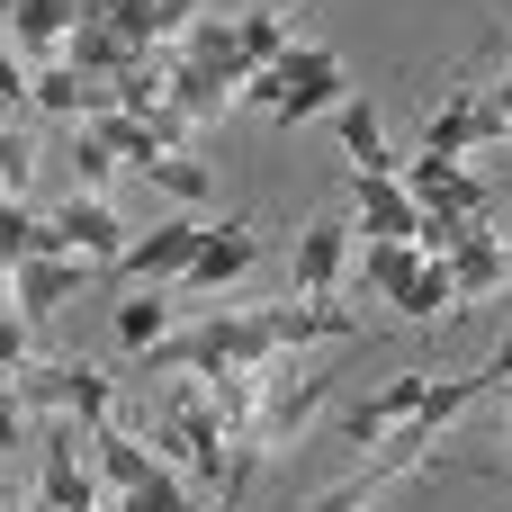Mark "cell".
<instances>
[{
    "label": "cell",
    "mask_w": 512,
    "mask_h": 512,
    "mask_svg": "<svg viewBox=\"0 0 512 512\" xmlns=\"http://www.w3.org/2000/svg\"><path fill=\"white\" fill-rule=\"evenodd\" d=\"M477 144H495V126H486V99H477V81H450L441 117L423 126V153H432V162H459V153H477Z\"/></svg>",
    "instance_id": "9a60e30c"
},
{
    "label": "cell",
    "mask_w": 512,
    "mask_h": 512,
    "mask_svg": "<svg viewBox=\"0 0 512 512\" xmlns=\"http://www.w3.org/2000/svg\"><path fill=\"white\" fill-rule=\"evenodd\" d=\"M234 99H243V81H234L225 63H189V54H171V99H162V108H171L180 126H207V117H225Z\"/></svg>",
    "instance_id": "4fadbf2b"
},
{
    "label": "cell",
    "mask_w": 512,
    "mask_h": 512,
    "mask_svg": "<svg viewBox=\"0 0 512 512\" xmlns=\"http://www.w3.org/2000/svg\"><path fill=\"white\" fill-rule=\"evenodd\" d=\"M81 279H90V261H72V252H27V261L9 270V306H18L27 324H45V315H63V306L81 297Z\"/></svg>",
    "instance_id": "9c48e42d"
},
{
    "label": "cell",
    "mask_w": 512,
    "mask_h": 512,
    "mask_svg": "<svg viewBox=\"0 0 512 512\" xmlns=\"http://www.w3.org/2000/svg\"><path fill=\"white\" fill-rule=\"evenodd\" d=\"M18 108H27V72H18L9 45H0V126H18Z\"/></svg>",
    "instance_id": "4dcf8cb0"
},
{
    "label": "cell",
    "mask_w": 512,
    "mask_h": 512,
    "mask_svg": "<svg viewBox=\"0 0 512 512\" xmlns=\"http://www.w3.org/2000/svg\"><path fill=\"white\" fill-rule=\"evenodd\" d=\"M27 99L45 108V117H63V126H90V117H108L117 99H108V81H90V72H72V63H45L36 81H27Z\"/></svg>",
    "instance_id": "2e32d148"
},
{
    "label": "cell",
    "mask_w": 512,
    "mask_h": 512,
    "mask_svg": "<svg viewBox=\"0 0 512 512\" xmlns=\"http://www.w3.org/2000/svg\"><path fill=\"white\" fill-rule=\"evenodd\" d=\"M504 279H512V243L477 216V225L450 243V297H459V306H477V297H495Z\"/></svg>",
    "instance_id": "8fae6325"
},
{
    "label": "cell",
    "mask_w": 512,
    "mask_h": 512,
    "mask_svg": "<svg viewBox=\"0 0 512 512\" xmlns=\"http://www.w3.org/2000/svg\"><path fill=\"white\" fill-rule=\"evenodd\" d=\"M234 54H243V81L270 72V63L288 54V18H279V9H243V18H234Z\"/></svg>",
    "instance_id": "44dd1931"
},
{
    "label": "cell",
    "mask_w": 512,
    "mask_h": 512,
    "mask_svg": "<svg viewBox=\"0 0 512 512\" xmlns=\"http://www.w3.org/2000/svg\"><path fill=\"white\" fill-rule=\"evenodd\" d=\"M135 171H144L162 198H180V207H207V198H216V171H207V162H189V144H180V153H144Z\"/></svg>",
    "instance_id": "ffe728a7"
},
{
    "label": "cell",
    "mask_w": 512,
    "mask_h": 512,
    "mask_svg": "<svg viewBox=\"0 0 512 512\" xmlns=\"http://www.w3.org/2000/svg\"><path fill=\"white\" fill-rule=\"evenodd\" d=\"M423 396H432V369H405V378H387L378 396H360L351 414H342V441H360V450H378L396 423H414L423 414Z\"/></svg>",
    "instance_id": "30bf717a"
},
{
    "label": "cell",
    "mask_w": 512,
    "mask_h": 512,
    "mask_svg": "<svg viewBox=\"0 0 512 512\" xmlns=\"http://www.w3.org/2000/svg\"><path fill=\"white\" fill-rule=\"evenodd\" d=\"M486 387H512V333L495 342V360H486Z\"/></svg>",
    "instance_id": "1f68e13d"
},
{
    "label": "cell",
    "mask_w": 512,
    "mask_h": 512,
    "mask_svg": "<svg viewBox=\"0 0 512 512\" xmlns=\"http://www.w3.org/2000/svg\"><path fill=\"white\" fill-rule=\"evenodd\" d=\"M9 512H45V504H9Z\"/></svg>",
    "instance_id": "e575fe53"
},
{
    "label": "cell",
    "mask_w": 512,
    "mask_h": 512,
    "mask_svg": "<svg viewBox=\"0 0 512 512\" xmlns=\"http://www.w3.org/2000/svg\"><path fill=\"white\" fill-rule=\"evenodd\" d=\"M9 387H18L27 414H63V423H81V432L117 423V378L90 369V360H27Z\"/></svg>",
    "instance_id": "7a4b0ae2"
},
{
    "label": "cell",
    "mask_w": 512,
    "mask_h": 512,
    "mask_svg": "<svg viewBox=\"0 0 512 512\" xmlns=\"http://www.w3.org/2000/svg\"><path fill=\"white\" fill-rule=\"evenodd\" d=\"M261 9H279V18H288V9H306V0H261Z\"/></svg>",
    "instance_id": "d6a6232c"
},
{
    "label": "cell",
    "mask_w": 512,
    "mask_h": 512,
    "mask_svg": "<svg viewBox=\"0 0 512 512\" xmlns=\"http://www.w3.org/2000/svg\"><path fill=\"white\" fill-rule=\"evenodd\" d=\"M108 171H117V153L90 135V126H72V189H90V198H108Z\"/></svg>",
    "instance_id": "484cf974"
},
{
    "label": "cell",
    "mask_w": 512,
    "mask_h": 512,
    "mask_svg": "<svg viewBox=\"0 0 512 512\" xmlns=\"http://www.w3.org/2000/svg\"><path fill=\"white\" fill-rule=\"evenodd\" d=\"M153 468H162V459H153L135 432H117V423H99V432H90V477H99V495H108V504H117V495H135Z\"/></svg>",
    "instance_id": "e0dca14e"
},
{
    "label": "cell",
    "mask_w": 512,
    "mask_h": 512,
    "mask_svg": "<svg viewBox=\"0 0 512 512\" xmlns=\"http://www.w3.org/2000/svg\"><path fill=\"white\" fill-rule=\"evenodd\" d=\"M333 126H342L351 180H360V171H396V153H387V126H378V108H369V99H342V108H333Z\"/></svg>",
    "instance_id": "ac0fdd59"
},
{
    "label": "cell",
    "mask_w": 512,
    "mask_h": 512,
    "mask_svg": "<svg viewBox=\"0 0 512 512\" xmlns=\"http://www.w3.org/2000/svg\"><path fill=\"white\" fill-rule=\"evenodd\" d=\"M45 234H54V252H72V261H90V270H108V261L126 252L117 207H108V198H90V189H63V207L45 216Z\"/></svg>",
    "instance_id": "8992f818"
},
{
    "label": "cell",
    "mask_w": 512,
    "mask_h": 512,
    "mask_svg": "<svg viewBox=\"0 0 512 512\" xmlns=\"http://www.w3.org/2000/svg\"><path fill=\"white\" fill-rule=\"evenodd\" d=\"M252 261H261V234H252V225H198V252H189V270L171 279V297H207V288L243 279Z\"/></svg>",
    "instance_id": "ba28073f"
},
{
    "label": "cell",
    "mask_w": 512,
    "mask_h": 512,
    "mask_svg": "<svg viewBox=\"0 0 512 512\" xmlns=\"http://www.w3.org/2000/svg\"><path fill=\"white\" fill-rule=\"evenodd\" d=\"M0 512H9V486H0Z\"/></svg>",
    "instance_id": "d590c367"
},
{
    "label": "cell",
    "mask_w": 512,
    "mask_h": 512,
    "mask_svg": "<svg viewBox=\"0 0 512 512\" xmlns=\"http://www.w3.org/2000/svg\"><path fill=\"white\" fill-rule=\"evenodd\" d=\"M450 306H459V297H450V261H423V270L396 288V315H405V324H432V315H450Z\"/></svg>",
    "instance_id": "cb8c5ba5"
},
{
    "label": "cell",
    "mask_w": 512,
    "mask_h": 512,
    "mask_svg": "<svg viewBox=\"0 0 512 512\" xmlns=\"http://www.w3.org/2000/svg\"><path fill=\"white\" fill-rule=\"evenodd\" d=\"M27 252H54V234H45V216H36L27 198H0V279H9Z\"/></svg>",
    "instance_id": "603a6c76"
},
{
    "label": "cell",
    "mask_w": 512,
    "mask_h": 512,
    "mask_svg": "<svg viewBox=\"0 0 512 512\" xmlns=\"http://www.w3.org/2000/svg\"><path fill=\"white\" fill-rule=\"evenodd\" d=\"M27 360H36V324H27V315H18V306H0V369H9V378H18V369H27Z\"/></svg>",
    "instance_id": "f1b7e54d"
},
{
    "label": "cell",
    "mask_w": 512,
    "mask_h": 512,
    "mask_svg": "<svg viewBox=\"0 0 512 512\" xmlns=\"http://www.w3.org/2000/svg\"><path fill=\"white\" fill-rule=\"evenodd\" d=\"M225 450H234V432H225V414H216V396H180L171 414H162V468L171 477H198L207 495L225 486Z\"/></svg>",
    "instance_id": "3957f363"
},
{
    "label": "cell",
    "mask_w": 512,
    "mask_h": 512,
    "mask_svg": "<svg viewBox=\"0 0 512 512\" xmlns=\"http://www.w3.org/2000/svg\"><path fill=\"white\" fill-rule=\"evenodd\" d=\"M342 270H351V216H306V234H297V252H288V297L333 306Z\"/></svg>",
    "instance_id": "5b68a950"
},
{
    "label": "cell",
    "mask_w": 512,
    "mask_h": 512,
    "mask_svg": "<svg viewBox=\"0 0 512 512\" xmlns=\"http://www.w3.org/2000/svg\"><path fill=\"white\" fill-rule=\"evenodd\" d=\"M243 99H261L279 126H306V117L342 108V99H351V81H342V54H333V45H288L270 72H252V81H243Z\"/></svg>",
    "instance_id": "6da1fadb"
},
{
    "label": "cell",
    "mask_w": 512,
    "mask_h": 512,
    "mask_svg": "<svg viewBox=\"0 0 512 512\" xmlns=\"http://www.w3.org/2000/svg\"><path fill=\"white\" fill-rule=\"evenodd\" d=\"M351 216H360V243H414V198H405V180L396 171H360L351 180Z\"/></svg>",
    "instance_id": "7c38bea8"
},
{
    "label": "cell",
    "mask_w": 512,
    "mask_h": 512,
    "mask_svg": "<svg viewBox=\"0 0 512 512\" xmlns=\"http://www.w3.org/2000/svg\"><path fill=\"white\" fill-rule=\"evenodd\" d=\"M36 441H45V486H36V504H45V512H108L99 477H90V432H81V423L54 414Z\"/></svg>",
    "instance_id": "277c9868"
},
{
    "label": "cell",
    "mask_w": 512,
    "mask_h": 512,
    "mask_svg": "<svg viewBox=\"0 0 512 512\" xmlns=\"http://www.w3.org/2000/svg\"><path fill=\"white\" fill-rule=\"evenodd\" d=\"M414 270H423V252H414V243H360V279H369L378 297H396Z\"/></svg>",
    "instance_id": "d4e9b609"
},
{
    "label": "cell",
    "mask_w": 512,
    "mask_h": 512,
    "mask_svg": "<svg viewBox=\"0 0 512 512\" xmlns=\"http://www.w3.org/2000/svg\"><path fill=\"white\" fill-rule=\"evenodd\" d=\"M117 342L144 360V351H162L171 342V288H135V297H117Z\"/></svg>",
    "instance_id": "d6986e66"
},
{
    "label": "cell",
    "mask_w": 512,
    "mask_h": 512,
    "mask_svg": "<svg viewBox=\"0 0 512 512\" xmlns=\"http://www.w3.org/2000/svg\"><path fill=\"white\" fill-rule=\"evenodd\" d=\"M72 18H81V0H18V9H9V36L36 45V54H54V45L72 36Z\"/></svg>",
    "instance_id": "7402d4cb"
},
{
    "label": "cell",
    "mask_w": 512,
    "mask_h": 512,
    "mask_svg": "<svg viewBox=\"0 0 512 512\" xmlns=\"http://www.w3.org/2000/svg\"><path fill=\"white\" fill-rule=\"evenodd\" d=\"M18 441H36V414L18 405V387H0V459H9Z\"/></svg>",
    "instance_id": "f546056e"
},
{
    "label": "cell",
    "mask_w": 512,
    "mask_h": 512,
    "mask_svg": "<svg viewBox=\"0 0 512 512\" xmlns=\"http://www.w3.org/2000/svg\"><path fill=\"white\" fill-rule=\"evenodd\" d=\"M504 144H512V135H504Z\"/></svg>",
    "instance_id": "8d00e7d4"
},
{
    "label": "cell",
    "mask_w": 512,
    "mask_h": 512,
    "mask_svg": "<svg viewBox=\"0 0 512 512\" xmlns=\"http://www.w3.org/2000/svg\"><path fill=\"white\" fill-rule=\"evenodd\" d=\"M180 504H189V486H180L171 468H153V477H144L135 495H117V504H108V512H180Z\"/></svg>",
    "instance_id": "4316f807"
},
{
    "label": "cell",
    "mask_w": 512,
    "mask_h": 512,
    "mask_svg": "<svg viewBox=\"0 0 512 512\" xmlns=\"http://www.w3.org/2000/svg\"><path fill=\"white\" fill-rule=\"evenodd\" d=\"M405 198H414V207H432V216H486V180H477L468 162H432V153H414Z\"/></svg>",
    "instance_id": "5bb4252c"
},
{
    "label": "cell",
    "mask_w": 512,
    "mask_h": 512,
    "mask_svg": "<svg viewBox=\"0 0 512 512\" xmlns=\"http://www.w3.org/2000/svg\"><path fill=\"white\" fill-rule=\"evenodd\" d=\"M27 171H36V144L18 126H0V198H27Z\"/></svg>",
    "instance_id": "83f0119b"
},
{
    "label": "cell",
    "mask_w": 512,
    "mask_h": 512,
    "mask_svg": "<svg viewBox=\"0 0 512 512\" xmlns=\"http://www.w3.org/2000/svg\"><path fill=\"white\" fill-rule=\"evenodd\" d=\"M504 441H512V396H504Z\"/></svg>",
    "instance_id": "836d02e7"
},
{
    "label": "cell",
    "mask_w": 512,
    "mask_h": 512,
    "mask_svg": "<svg viewBox=\"0 0 512 512\" xmlns=\"http://www.w3.org/2000/svg\"><path fill=\"white\" fill-rule=\"evenodd\" d=\"M189 252H198V225H144V234H126V252L108 261V279L117 288H171L189 270Z\"/></svg>",
    "instance_id": "52a82bcc"
}]
</instances>
